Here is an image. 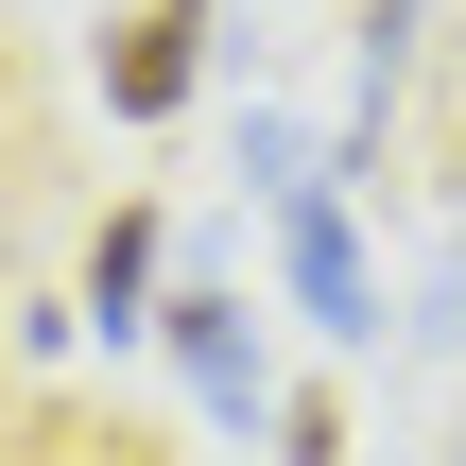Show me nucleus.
Listing matches in <instances>:
<instances>
[{
	"label": "nucleus",
	"instance_id": "nucleus-1",
	"mask_svg": "<svg viewBox=\"0 0 466 466\" xmlns=\"http://www.w3.org/2000/svg\"><path fill=\"white\" fill-rule=\"evenodd\" d=\"M259 208H277V277H294V311H311L329 346H363V329H380V277H363V225H346V173L311 156V173H277Z\"/></svg>",
	"mask_w": 466,
	"mask_h": 466
},
{
	"label": "nucleus",
	"instance_id": "nucleus-2",
	"mask_svg": "<svg viewBox=\"0 0 466 466\" xmlns=\"http://www.w3.org/2000/svg\"><path fill=\"white\" fill-rule=\"evenodd\" d=\"M156 346H173V380L242 432V415H277V346H259V311L225 294V277H156Z\"/></svg>",
	"mask_w": 466,
	"mask_h": 466
},
{
	"label": "nucleus",
	"instance_id": "nucleus-5",
	"mask_svg": "<svg viewBox=\"0 0 466 466\" xmlns=\"http://www.w3.org/2000/svg\"><path fill=\"white\" fill-rule=\"evenodd\" d=\"M277 450H294V466H363V450H346V398H329V380H294V398H277Z\"/></svg>",
	"mask_w": 466,
	"mask_h": 466
},
{
	"label": "nucleus",
	"instance_id": "nucleus-6",
	"mask_svg": "<svg viewBox=\"0 0 466 466\" xmlns=\"http://www.w3.org/2000/svg\"><path fill=\"white\" fill-rule=\"evenodd\" d=\"M432 346H466V225H450V259H432V311H415Z\"/></svg>",
	"mask_w": 466,
	"mask_h": 466
},
{
	"label": "nucleus",
	"instance_id": "nucleus-4",
	"mask_svg": "<svg viewBox=\"0 0 466 466\" xmlns=\"http://www.w3.org/2000/svg\"><path fill=\"white\" fill-rule=\"evenodd\" d=\"M86 311H104V329H156V208H104V242H86Z\"/></svg>",
	"mask_w": 466,
	"mask_h": 466
},
{
	"label": "nucleus",
	"instance_id": "nucleus-3",
	"mask_svg": "<svg viewBox=\"0 0 466 466\" xmlns=\"http://www.w3.org/2000/svg\"><path fill=\"white\" fill-rule=\"evenodd\" d=\"M190 86H208V0H121L104 17V121H190Z\"/></svg>",
	"mask_w": 466,
	"mask_h": 466
}]
</instances>
